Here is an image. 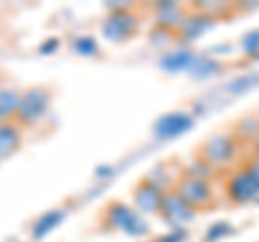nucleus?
Returning a JSON list of instances; mask_svg holds the SVG:
<instances>
[{
  "mask_svg": "<svg viewBox=\"0 0 259 242\" xmlns=\"http://www.w3.org/2000/svg\"><path fill=\"white\" fill-rule=\"evenodd\" d=\"M244 156H246V147L233 134L231 126L209 134L197 147V158L203 160L207 167H212L221 177L229 173L231 169H236L238 165H242Z\"/></svg>",
  "mask_w": 259,
  "mask_h": 242,
  "instance_id": "nucleus-1",
  "label": "nucleus"
},
{
  "mask_svg": "<svg viewBox=\"0 0 259 242\" xmlns=\"http://www.w3.org/2000/svg\"><path fill=\"white\" fill-rule=\"evenodd\" d=\"M102 225L112 231L127 233V236H132V238H143L149 233V225L145 223L143 216L121 199L108 201V204L102 208Z\"/></svg>",
  "mask_w": 259,
  "mask_h": 242,
  "instance_id": "nucleus-2",
  "label": "nucleus"
},
{
  "mask_svg": "<svg viewBox=\"0 0 259 242\" xmlns=\"http://www.w3.org/2000/svg\"><path fill=\"white\" fill-rule=\"evenodd\" d=\"M221 184H223V195L231 206L255 204V197L259 192V180L246 167L244 160L236 169H231L229 173H225L221 177Z\"/></svg>",
  "mask_w": 259,
  "mask_h": 242,
  "instance_id": "nucleus-3",
  "label": "nucleus"
},
{
  "mask_svg": "<svg viewBox=\"0 0 259 242\" xmlns=\"http://www.w3.org/2000/svg\"><path fill=\"white\" fill-rule=\"evenodd\" d=\"M52 106V91L48 87H30L26 91H22V100H20V108L15 115V124L22 130L39 126L46 119V115L50 112Z\"/></svg>",
  "mask_w": 259,
  "mask_h": 242,
  "instance_id": "nucleus-4",
  "label": "nucleus"
},
{
  "mask_svg": "<svg viewBox=\"0 0 259 242\" xmlns=\"http://www.w3.org/2000/svg\"><path fill=\"white\" fill-rule=\"evenodd\" d=\"M173 190L180 195L186 204H188L194 212H207L218 204V197H216V186L212 182H205V180H199V177H192V175H186L180 173V177L175 180V186Z\"/></svg>",
  "mask_w": 259,
  "mask_h": 242,
  "instance_id": "nucleus-5",
  "label": "nucleus"
},
{
  "mask_svg": "<svg viewBox=\"0 0 259 242\" xmlns=\"http://www.w3.org/2000/svg\"><path fill=\"white\" fill-rule=\"evenodd\" d=\"M141 30V15L134 9L125 11H108L106 20L102 22V35L112 44H123L127 39L136 37Z\"/></svg>",
  "mask_w": 259,
  "mask_h": 242,
  "instance_id": "nucleus-6",
  "label": "nucleus"
},
{
  "mask_svg": "<svg viewBox=\"0 0 259 242\" xmlns=\"http://www.w3.org/2000/svg\"><path fill=\"white\" fill-rule=\"evenodd\" d=\"M158 216L162 221H164L168 227H173L177 231H182L184 227H188V225L194 221V216L197 212L186 204V201L177 195V192L171 188L164 192V197H162V204H160V212Z\"/></svg>",
  "mask_w": 259,
  "mask_h": 242,
  "instance_id": "nucleus-7",
  "label": "nucleus"
},
{
  "mask_svg": "<svg viewBox=\"0 0 259 242\" xmlns=\"http://www.w3.org/2000/svg\"><path fill=\"white\" fill-rule=\"evenodd\" d=\"M164 197V190H160L156 184H151L147 177H141L132 188V208L143 214H158L160 212V204Z\"/></svg>",
  "mask_w": 259,
  "mask_h": 242,
  "instance_id": "nucleus-8",
  "label": "nucleus"
},
{
  "mask_svg": "<svg viewBox=\"0 0 259 242\" xmlns=\"http://www.w3.org/2000/svg\"><path fill=\"white\" fill-rule=\"evenodd\" d=\"M194 124V117L186 110H173V112H166L164 117H160L153 126V136L158 141H168V139H175L184 132H188Z\"/></svg>",
  "mask_w": 259,
  "mask_h": 242,
  "instance_id": "nucleus-9",
  "label": "nucleus"
},
{
  "mask_svg": "<svg viewBox=\"0 0 259 242\" xmlns=\"http://www.w3.org/2000/svg\"><path fill=\"white\" fill-rule=\"evenodd\" d=\"M214 20H209L207 15L199 13V11H192L188 7V11H186L184 20L180 24V28L175 30V39L177 42H194V39L203 37L209 28L214 26Z\"/></svg>",
  "mask_w": 259,
  "mask_h": 242,
  "instance_id": "nucleus-10",
  "label": "nucleus"
},
{
  "mask_svg": "<svg viewBox=\"0 0 259 242\" xmlns=\"http://www.w3.org/2000/svg\"><path fill=\"white\" fill-rule=\"evenodd\" d=\"M151 9H153V15H156V26L175 35V30L180 28L188 7H184L180 3H156Z\"/></svg>",
  "mask_w": 259,
  "mask_h": 242,
  "instance_id": "nucleus-11",
  "label": "nucleus"
},
{
  "mask_svg": "<svg viewBox=\"0 0 259 242\" xmlns=\"http://www.w3.org/2000/svg\"><path fill=\"white\" fill-rule=\"evenodd\" d=\"M24 132L15 121H5L0 124V163L13 158L24 145Z\"/></svg>",
  "mask_w": 259,
  "mask_h": 242,
  "instance_id": "nucleus-12",
  "label": "nucleus"
},
{
  "mask_svg": "<svg viewBox=\"0 0 259 242\" xmlns=\"http://www.w3.org/2000/svg\"><path fill=\"white\" fill-rule=\"evenodd\" d=\"M22 100V91L18 87H7L0 85V119L3 121H13L18 115Z\"/></svg>",
  "mask_w": 259,
  "mask_h": 242,
  "instance_id": "nucleus-13",
  "label": "nucleus"
},
{
  "mask_svg": "<svg viewBox=\"0 0 259 242\" xmlns=\"http://www.w3.org/2000/svg\"><path fill=\"white\" fill-rule=\"evenodd\" d=\"M197 54L192 50H177V52H168L166 56L160 59V67L166 69L168 74H177V71H188L192 67Z\"/></svg>",
  "mask_w": 259,
  "mask_h": 242,
  "instance_id": "nucleus-14",
  "label": "nucleus"
},
{
  "mask_svg": "<svg viewBox=\"0 0 259 242\" xmlns=\"http://www.w3.org/2000/svg\"><path fill=\"white\" fill-rule=\"evenodd\" d=\"M188 7L192 11H199V13L207 15V18L214 20V22L223 20V18H227V15H231V13L238 11L236 3H212V0H205V3H192Z\"/></svg>",
  "mask_w": 259,
  "mask_h": 242,
  "instance_id": "nucleus-15",
  "label": "nucleus"
},
{
  "mask_svg": "<svg viewBox=\"0 0 259 242\" xmlns=\"http://www.w3.org/2000/svg\"><path fill=\"white\" fill-rule=\"evenodd\" d=\"M63 219H65V210H63V208L50 210V212H46L44 216H39V221L32 225V229H30L32 238H35V240H41V238L48 236V233H50Z\"/></svg>",
  "mask_w": 259,
  "mask_h": 242,
  "instance_id": "nucleus-16",
  "label": "nucleus"
},
{
  "mask_svg": "<svg viewBox=\"0 0 259 242\" xmlns=\"http://www.w3.org/2000/svg\"><path fill=\"white\" fill-rule=\"evenodd\" d=\"M257 128H259V115H244L231 126V130L240 139V143L246 147V145L255 139Z\"/></svg>",
  "mask_w": 259,
  "mask_h": 242,
  "instance_id": "nucleus-17",
  "label": "nucleus"
},
{
  "mask_svg": "<svg viewBox=\"0 0 259 242\" xmlns=\"http://www.w3.org/2000/svg\"><path fill=\"white\" fill-rule=\"evenodd\" d=\"M223 65L218 63L216 59H212V56H199L194 59L192 67L188 69L192 78H199V80H205V78H212L214 74H218V69H221Z\"/></svg>",
  "mask_w": 259,
  "mask_h": 242,
  "instance_id": "nucleus-18",
  "label": "nucleus"
},
{
  "mask_svg": "<svg viewBox=\"0 0 259 242\" xmlns=\"http://www.w3.org/2000/svg\"><path fill=\"white\" fill-rule=\"evenodd\" d=\"M182 173L186 175H192V177H199V180H205V182H216V180H221V175H218L212 167H207L203 160H199L197 156H194L188 165H184L182 167Z\"/></svg>",
  "mask_w": 259,
  "mask_h": 242,
  "instance_id": "nucleus-19",
  "label": "nucleus"
},
{
  "mask_svg": "<svg viewBox=\"0 0 259 242\" xmlns=\"http://www.w3.org/2000/svg\"><path fill=\"white\" fill-rule=\"evenodd\" d=\"M259 85V74H244L236 80H231L229 85H227V91L229 93H246V91H253V89Z\"/></svg>",
  "mask_w": 259,
  "mask_h": 242,
  "instance_id": "nucleus-20",
  "label": "nucleus"
},
{
  "mask_svg": "<svg viewBox=\"0 0 259 242\" xmlns=\"http://www.w3.org/2000/svg\"><path fill=\"white\" fill-rule=\"evenodd\" d=\"M74 50L78 54H82V56H93L97 52V42L91 39L89 35H82V37H78L74 42Z\"/></svg>",
  "mask_w": 259,
  "mask_h": 242,
  "instance_id": "nucleus-21",
  "label": "nucleus"
},
{
  "mask_svg": "<svg viewBox=\"0 0 259 242\" xmlns=\"http://www.w3.org/2000/svg\"><path fill=\"white\" fill-rule=\"evenodd\" d=\"M242 50H244V54H248V56L259 54V28L250 30V33H246L242 37Z\"/></svg>",
  "mask_w": 259,
  "mask_h": 242,
  "instance_id": "nucleus-22",
  "label": "nucleus"
},
{
  "mask_svg": "<svg viewBox=\"0 0 259 242\" xmlns=\"http://www.w3.org/2000/svg\"><path fill=\"white\" fill-rule=\"evenodd\" d=\"M227 233H231L229 229V225L227 223H221V225H212V229L207 231V236H205V242H214V240H221L225 238Z\"/></svg>",
  "mask_w": 259,
  "mask_h": 242,
  "instance_id": "nucleus-23",
  "label": "nucleus"
},
{
  "mask_svg": "<svg viewBox=\"0 0 259 242\" xmlns=\"http://www.w3.org/2000/svg\"><path fill=\"white\" fill-rule=\"evenodd\" d=\"M246 156H259V128H257L255 139L246 145Z\"/></svg>",
  "mask_w": 259,
  "mask_h": 242,
  "instance_id": "nucleus-24",
  "label": "nucleus"
},
{
  "mask_svg": "<svg viewBox=\"0 0 259 242\" xmlns=\"http://www.w3.org/2000/svg\"><path fill=\"white\" fill-rule=\"evenodd\" d=\"M244 163H246V167L257 175V180H259V156H244Z\"/></svg>",
  "mask_w": 259,
  "mask_h": 242,
  "instance_id": "nucleus-25",
  "label": "nucleus"
},
{
  "mask_svg": "<svg viewBox=\"0 0 259 242\" xmlns=\"http://www.w3.org/2000/svg\"><path fill=\"white\" fill-rule=\"evenodd\" d=\"M0 124H5V121H3V119H0Z\"/></svg>",
  "mask_w": 259,
  "mask_h": 242,
  "instance_id": "nucleus-26",
  "label": "nucleus"
},
{
  "mask_svg": "<svg viewBox=\"0 0 259 242\" xmlns=\"http://www.w3.org/2000/svg\"><path fill=\"white\" fill-rule=\"evenodd\" d=\"M0 85H3V83H0Z\"/></svg>",
  "mask_w": 259,
  "mask_h": 242,
  "instance_id": "nucleus-27",
  "label": "nucleus"
}]
</instances>
